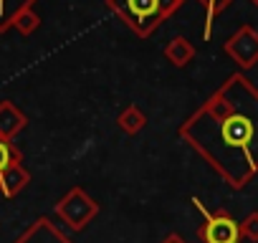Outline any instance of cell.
I'll use <instances>...</instances> for the list:
<instances>
[{
	"label": "cell",
	"mask_w": 258,
	"mask_h": 243,
	"mask_svg": "<svg viewBox=\"0 0 258 243\" xmlns=\"http://www.w3.org/2000/svg\"><path fill=\"white\" fill-rule=\"evenodd\" d=\"M162 243H187V240H185L182 235H177V233H172V235H167V238H165Z\"/></svg>",
	"instance_id": "obj_15"
},
{
	"label": "cell",
	"mask_w": 258,
	"mask_h": 243,
	"mask_svg": "<svg viewBox=\"0 0 258 243\" xmlns=\"http://www.w3.org/2000/svg\"><path fill=\"white\" fill-rule=\"evenodd\" d=\"M250 6H253V8H258V0H250Z\"/></svg>",
	"instance_id": "obj_16"
},
{
	"label": "cell",
	"mask_w": 258,
	"mask_h": 243,
	"mask_svg": "<svg viewBox=\"0 0 258 243\" xmlns=\"http://www.w3.org/2000/svg\"><path fill=\"white\" fill-rule=\"evenodd\" d=\"M56 215H58L71 230H84V228L99 215V203H96L84 188H71V190L56 203Z\"/></svg>",
	"instance_id": "obj_4"
},
{
	"label": "cell",
	"mask_w": 258,
	"mask_h": 243,
	"mask_svg": "<svg viewBox=\"0 0 258 243\" xmlns=\"http://www.w3.org/2000/svg\"><path fill=\"white\" fill-rule=\"evenodd\" d=\"M240 233L248 240H258V213H250L243 223H240Z\"/></svg>",
	"instance_id": "obj_14"
},
{
	"label": "cell",
	"mask_w": 258,
	"mask_h": 243,
	"mask_svg": "<svg viewBox=\"0 0 258 243\" xmlns=\"http://www.w3.org/2000/svg\"><path fill=\"white\" fill-rule=\"evenodd\" d=\"M165 58L177 66V69H185L192 58H195V46L185 38V36H175L167 46H165Z\"/></svg>",
	"instance_id": "obj_9"
},
{
	"label": "cell",
	"mask_w": 258,
	"mask_h": 243,
	"mask_svg": "<svg viewBox=\"0 0 258 243\" xmlns=\"http://www.w3.org/2000/svg\"><path fill=\"white\" fill-rule=\"evenodd\" d=\"M16 162H23L21 150L13 142H8V140H0V175H3L11 165H16Z\"/></svg>",
	"instance_id": "obj_13"
},
{
	"label": "cell",
	"mask_w": 258,
	"mask_h": 243,
	"mask_svg": "<svg viewBox=\"0 0 258 243\" xmlns=\"http://www.w3.org/2000/svg\"><path fill=\"white\" fill-rule=\"evenodd\" d=\"M36 3L38 0H0V33H6L8 28H13L16 18L23 11L33 8Z\"/></svg>",
	"instance_id": "obj_10"
},
{
	"label": "cell",
	"mask_w": 258,
	"mask_h": 243,
	"mask_svg": "<svg viewBox=\"0 0 258 243\" xmlns=\"http://www.w3.org/2000/svg\"><path fill=\"white\" fill-rule=\"evenodd\" d=\"M225 53L228 58L240 69V71H248L258 64V31L253 26H240L228 41H225Z\"/></svg>",
	"instance_id": "obj_5"
},
{
	"label": "cell",
	"mask_w": 258,
	"mask_h": 243,
	"mask_svg": "<svg viewBox=\"0 0 258 243\" xmlns=\"http://www.w3.org/2000/svg\"><path fill=\"white\" fill-rule=\"evenodd\" d=\"M195 208L203 210V223L198 228V235L203 243H240L243 240V233H240V223L223 208L218 210H205L200 205V200L195 198L192 200Z\"/></svg>",
	"instance_id": "obj_3"
},
{
	"label": "cell",
	"mask_w": 258,
	"mask_h": 243,
	"mask_svg": "<svg viewBox=\"0 0 258 243\" xmlns=\"http://www.w3.org/2000/svg\"><path fill=\"white\" fill-rule=\"evenodd\" d=\"M28 125V116L13 104V101H0V140L13 142Z\"/></svg>",
	"instance_id": "obj_6"
},
{
	"label": "cell",
	"mask_w": 258,
	"mask_h": 243,
	"mask_svg": "<svg viewBox=\"0 0 258 243\" xmlns=\"http://www.w3.org/2000/svg\"><path fill=\"white\" fill-rule=\"evenodd\" d=\"M28 183H31V172L23 167V162H16L0 175V193L6 198H16L21 190L28 188Z\"/></svg>",
	"instance_id": "obj_7"
},
{
	"label": "cell",
	"mask_w": 258,
	"mask_h": 243,
	"mask_svg": "<svg viewBox=\"0 0 258 243\" xmlns=\"http://www.w3.org/2000/svg\"><path fill=\"white\" fill-rule=\"evenodd\" d=\"M116 127L124 135H140L147 127V114L137 106V104H126L119 114H116Z\"/></svg>",
	"instance_id": "obj_8"
},
{
	"label": "cell",
	"mask_w": 258,
	"mask_h": 243,
	"mask_svg": "<svg viewBox=\"0 0 258 243\" xmlns=\"http://www.w3.org/2000/svg\"><path fill=\"white\" fill-rule=\"evenodd\" d=\"M180 140L243 190L258 175V86L240 71L230 74L180 125Z\"/></svg>",
	"instance_id": "obj_1"
},
{
	"label": "cell",
	"mask_w": 258,
	"mask_h": 243,
	"mask_svg": "<svg viewBox=\"0 0 258 243\" xmlns=\"http://www.w3.org/2000/svg\"><path fill=\"white\" fill-rule=\"evenodd\" d=\"M233 3V0H198V6L205 11V28H203V41H210L213 38V26H215V18Z\"/></svg>",
	"instance_id": "obj_11"
},
{
	"label": "cell",
	"mask_w": 258,
	"mask_h": 243,
	"mask_svg": "<svg viewBox=\"0 0 258 243\" xmlns=\"http://www.w3.org/2000/svg\"><path fill=\"white\" fill-rule=\"evenodd\" d=\"M13 28H16L21 36H33V33L41 28V16H38L33 8H28V11H23V13L16 18Z\"/></svg>",
	"instance_id": "obj_12"
},
{
	"label": "cell",
	"mask_w": 258,
	"mask_h": 243,
	"mask_svg": "<svg viewBox=\"0 0 258 243\" xmlns=\"http://www.w3.org/2000/svg\"><path fill=\"white\" fill-rule=\"evenodd\" d=\"M104 3L137 38H150L185 6V0H104Z\"/></svg>",
	"instance_id": "obj_2"
}]
</instances>
